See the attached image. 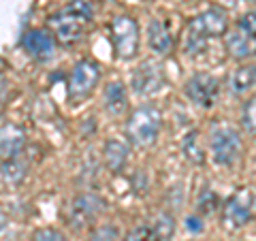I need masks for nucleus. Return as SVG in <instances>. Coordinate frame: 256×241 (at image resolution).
<instances>
[{
	"instance_id": "f257e3e1",
	"label": "nucleus",
	"mask_w": 256,
	"mask_h": 241,
	"mask_svg": "<svg viewBox=\"0 0 256 241\" xmlns=\"http://www.w3.org/2000/svg\"><path fill=\"white\" fill-rule=\"evenodd\" d=\"M94 22V6L90 0H70L50 18V30L60 45H75L86 36Z\"/></svg>"
},
{
	"instance_id": "f03ea898",
	"label": "nucleus",
	"mask_w": 256,
	"mask_h": 241,
	"mask_svg": "<svg viewBox=\"0 0 256 241\" xmlns=\"http://www.w3.org/2000/svg\"><path fill=\"white\" fill-rule=\"evenodd\" d=\"M228 32V18L220 6H210L198 13L194 20L188 22L184 34V52L188 56H196L205 50L210 38H220Z\"/></svg>"
},
{
	"instance_id": "7ed1b4c3",
	"label": "nucleus",
	"mask_w": 256,
	"mask_h": 241,
	"mask_svg": "<svg viewBox=\"0 0 256 241\" xmlns=\"http://www.w3.org/2000/svg\"><path fill=\"white\" fill-rule=\"evenodd\" d=\"M162 128V114L154 105H141L130 114L126 122L128 141L137 148H150L158 141Z\"/></svg>"
},
{
	"instance_id": "20e7f679",
	"label": "nucleus",
	"mask_w": 256,
	"mask_h": 241,
	"mask_svg": "<svg viewBox=\"0 0 256 241\" xmlns=\"http://www.w3.org/2000/svg\"><path fill=\"white\" fill-rule=\"evenodd\" d=\"M111 43H114V52L120 60H132L139 54L141 43V30L139 24L130 15H116L109 26Z\"/></svg>"
},
{
	"instance_id": "39448f33",
	"label": "nucleus",
	"mask_w": 256,
	"mask_h": 241,
	"mask_svg": "<svg viewBox=\"0 0 256 241\" xmlns=\"http://www.w3.org/2000/svg\"><path fill=\"white\" fill-rule=\"evenodd\" d=\"M210 148H212V156L214 162L220 166H233L244 152V141L239 132L233 126L226 124H218L212 128V139H210Z\"/></svg>"
},
{
	"instance_id": "423d86ee",
	"label": "nucleus",
	"mask_w": 256,
	"mask_h": 241,
	"mask_svg": "<svg viewBox=\"0 0 256 241\" xmlns=\"http://www.w3.org/2000/svg\"><path fill=\"white\" fill-rule=\"evenodd\" d=\"M100 82V66L94 60H79L68 73L66 92L70 102H82Z\"/></svg>"
},
{
	"instance_id": "0eeeda50",
	"label": "nucleus",
	"mask_w": 256,
	"mask_h": 241,
	"mask_svg": "<svg viewBox=\"0 0 256 241\" xmlns=\"http://www.w3.org/2000/svg\"><path fill=\"white\" fill-rule=\"evenodd\" d=\"M256 214V192L250 188H242L222 205V222L224 226L235 230L246 226Z\"/></svg>"
},
{
	"instance_id": "6e6552de",
	"label": "nucleus",
	"mask_w": 256,
	"mask_h": 241,
	"mask_svg": "<svg viewBox=\"0 0 256 241\" xmlns=\"http://www.w3.org/2000/svg\"><path fill=\"white\" fill-rule=\"evenodd\" d=\"M132 92L137 96H154L158 94L162 88L166 86V75H164V66L156 60H146L141 62L132 73L130 79Z\"/></svg>"
},
{
	"instance_id": "1a4fd4ad",
	"label": "nucleus",
	"mask_w": 256,
	"mask_h": 241,
	"mask_svg": "<svg viewBox=\"0 0 256 241\" xmlns=\"http://www.w3.org/2000/svg\"><path fill=\"white\" fill-rule=\"evenodd\" d=\"M186 92L188 100L194 102L201 109H212L220 98V79L210 73H196L186 82Z\"/></svg>"
},
{
	"instance_id": "9d476101",
	"label": "nucleus",
	"mask_w": 256,
	"mask_h": 241,
	"mask_svg": "<svg viewBox=\"0 0 256 241\" xmlns=\"http://www.w3.org/2000/svg\"><path fill=\"white\" fill-rule=\"evenodd\" d=\"M105 210H107L105 198L92 194V192H84V194L73 198V203L68 205V224L73 228H84L88 224H92Z\"/></svg>"
},
{
	"instance_id": "9b49d317",
	"label": "nucleus",
	"mask_w": 256,
	"mask_h": 241,
	"mask_svg": "<svg viewBox=\"0 0 256 241\" xmlns=\"http://www.w3.org/2000/svg\"><path fill=\"white\" fill-rule=\"evenodd\" d=\"M22 47L26 50L30 58H34L38 62H50L52 58H56L58 41H56L54 34H50L47 30L32 28L22 36Z\"/></svg>"
},
{
	"instance_id": "f8f14e48",
	"label": "nucleus",
	"mask_w": 256,
	"mask_h": 241,
	"mask_svg": "<svg viewBox=\"0 0 256 241\" xmlns=\"http://www.w3.org/2000/svg\"><path fill=\"white\" fill-rule=\"evenodd\" d=\"M226 52L235 60H250L256 56V34H250L248 30L235 26L226 32Z\"/></svg>"
},
{
	"instance_id": "ddd939ff",
	"label": "nucleus",
	"mask_w": 256,
	"mask_h": 241,
	"mask_svg": "<svg viewBox=\"0 0 256 241\" xmlns=\"http://www.w3.org/2000/svg\"><path fill=\"white\" fill-rule=\"evenodd\" d=\"M26 146V130L20 124H2L0 126V156L13 158L20 156Z\"/></svg>"
},
{
	"instance_id": "4468645a",
	"label": "nucleus",
	"mask_w": 256,
	"mask_h": 241,
	"mask_svg": "<svg viewBox=\"0 0 256 241\" xmlns=\"http://www.w3.org/2000/svg\"><path fill=\"white\" fill-rule=\"evenodd\" d=\"M148 45L156 56H169L173 52V36L171 30L162 20H152L148 26Z\"/></svg>"
},
{
	"instance_id": "2eb2a0df",
	"label": "nucleus",
	"mask_w": 256,
	"mask_h": 241,
	"mask_svg": "<svg viewBox=\"0 0 256 241\" xmlns=\"http://www.w3.org/2000/svg\"><path fill=\"white\" fill-rule=\"evenodd\" d=\"M28 162L22 160L20 156L13 158H4V162L0 164V182L6 188H18L24 184V180L28 178Z\"/></svg>"
},
{
	"instance_id": "dca6fc26",
	"label": "nucleus",
	"mask_w": 256,
	"mask_h": 241,
	"mask_svg": "<svg viewBox=\"0 0 256 241\" xmlns=\"http://www.w3.org/2000/svg\"><path fill=\"white\" fill-rule=\"evenodd\" d=\"M102 100H105V109L111 116H122L128 109V92L126 86L122 82H109L105 86V94H102Z\"/></svg>"
},
{
	"instance_id": "f3484780",
	"label": "nucleus",
	"mask_w": 256,
	"mask_h": 241,
	"mask_svg": "<svg viewBox=\"0 0 256 241\" xmlns=\"http://www.w3.org/2000/svg\"><path fill=\"white\" fill-rule=\"evenodd\" d=\"M102 158H105V166L111 173H120L124 171L126 160H128V148L124 141L111 139L105 143V152H102Z\"/></svg>"
},
{
	"instance_id": "a211bd4d",
	"label": "nucleus",
	"mask_w": 256,
	"mask_h": 241,
	"mask_svg": "<svg viewBox=\"0 0 256 241\" xmlns=\"http://www.w3.org/2000/svg\"><path fill=\"white\" fill-rule=\"evenodd\" d=\"M254 86H256V70H254V64H252V66H239L235 70L233 77H230L228 90L235 96H246Z\"/></svg>"
},
{
	"instance_id": "6ab92c4d",
	"label": "nucleus",
	"mask_w": 256,
	"mask_h": 241,
	"mask_svg": "<svg viewBox=\"0 0 256 241\" xmlns=\"http://www.w3.org/2000/svg\"><path fill=\"white\" fill-rule=\"evenodd\" d=\"M182 150H184V154H186V158L190 160V162H194V164L205 162V152L201 148V143H198V132L196 130H190L186 136H184Z\"/></svg>"
},
{
	"instance_id": "aec40b11",
	"label": "nucleus",
	"mask_w": 256,
	"mask_h": 241,
	"mask_svg": "<svg viewBox=\"0 0 256 241\" xmlns=\"http://www.w3.org/2000/svg\"><path fill=\"white\" fill-rule=\"evenodd\" d=\"M152 228H154V232L160 237V241H169L173 237L175 232V220L171 214L166 212H160L154 216V222H152Z\"/></svg>"
},
{
	"instance_id": "412c9836",
	"label": "nucleus",
	"mask_w": 256,
	"mask_h": 241,
	"mask_svg": "<svg viewBox=\"0 0 256 241\" xmlns=\"http://www.w3.org/2000/svg\"><path fill=\"white\" fill-rule=\"evenodd\" d=\"M218 207H220V198L218 194L210 188V186H205L201 192H198V198H196V212L198 214H203V216H212L218 212Z\"/></svg>"
},
{
	"instance_id": "4be33fe9",
	"label": "nucleus",
	"mask_w": 256,
	"mask_h": 241,
	"mask_svg": "<svg viewBox=\"0 0 256 241\" xmlns=\"http://www.w3.org/2000/svg\"><path fill=\"white\" fill-rule=\"evenodd\" d=\"M242 124L252 136H256V98H250L242 111Z\"/></svg>"
},
{
	"instance_id": "5701e85b",
	"label": "nucleus",
	"mask_w": 256,
	"mask_h": 241,
	"mask_svg": "<svg viewBox=\"0 0 256 241\" xmlns=\"http://www.w3.org/2000/svg\"><path fill=\"white\" fill-rule=\"evenodd\" d=\"M124 241H160V237L156 235L152 226H137L128 232Z\"/></svg>"
},
{
	"instance_id": "b1692460",
	"label": "nucleus",
	"mask_w": 256,
	"mask_h": 241,
	"mask_svg": "<svg viewBox=\"0 0 256 241\" xmlns=\"http://www.w3.org/2000/svg\"><path fill=\"white\" fill-rule=\"evenodd\" d=\"M118 237H120L118 228L111 226V224H105V226H98V228L92 232L90 241H116Z\"/></svg>"
},
{
	"instance_id": "393cba45",
	"label": "nucleus",
	"mask_w": 256,
	"mask_h": 241,
	"mask_svg": "<svg viewBox=\"0 0 256 241\" xmlns=\"http://www.w3.org/2000/svg\"><path fill=\"white\" fill-rule=\"evenodd\" d=\"M34 241H68V239L62 230L47 226V228H38L34 232Z\"/></svg>"
},
{
	"instance_id": "a878e982",
	"label": "nucleus",
	"mask_w": 256,
	"mask_h": 241,
	"mask_svg": "<svg viewBox=\"0 0 256 241\" xmlns=\"http://www.w3.org/2000/svg\"><path fill=\"white\" fill-rule=\"evenodd\" d=\"M186 228H188L190 232H201V230H203L201 218H196V216H190V218H186Z\"/></svg>"
},
{
	"instance_id": "bb28decb",
	"label": "nucleus",
	"mask_w": 256,
	"mask_h": 241,
	"mask_svg": "<svg viewBox=\"0 0 256 241\" xmlns=\"http://www.w3.org/2000/svg\"><path fill=\"white\" fill-rule=\"evenodd\" d=\"M6 226V220H4V216L2 214H0V232H2V228Z\"/></svg>"
},
{
	"instance_id": "cd10ccee",
	"label": "nucleus",
	"mask_w": 256,
	"mask_h": 241,
	"mask_svg": "<svg viewBox=\"0 0 256 241\" xmlns=\"http://www.w3.org/2000/svg\"><path fill=\"white\" fill-rule=\"evenodd\" d=\"M4 92H6V84H4V82H0V96H2Z\"/></svg>"
},
{
	"instance_id": "c85d7f7f",
	"label": "nucleus",
	"mask_w": 256,
	"mask_h": 241,
	"mask_svg": "<svg viewBox=\"0 0 256 241\" xmlns=\"http://www.w3.org/2000/svg\"><path fill=\"white\" fill-rule=\"evenodd\" d=\"M246 2H256V0H246Z\"/></svg>"
},
{
	"instance_id": "c756f323",
	"label": "nucleus",
	"mask_w": 256,
	"mask_h": 241,
	"mask_svg": "<svg viewBox=\"0 0 256 241\" xmlns=\"http://www.w3.org/2000/svg\"><path fill=\"white\" fill-rule=\"evenodd\" d=\"M254 70H256V64H254Z\"/></svg>"
}]
</instances>
